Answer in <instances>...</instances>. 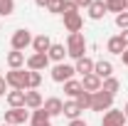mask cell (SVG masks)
<instances>
[{
	"instance_id": "cell-1",
	"label": "cell",
	"mask_w": 128,
	"mask_h": 126,
	"mask_svg": "<svg viewBox=\"0 0 128 126\" xmlns=\"http://www.w3.org/2000/svg\"><path fill=\"white\" fill-rule=\"evenodd\" d=\"M66 54L76 62L81 57H86V37L81 35V32H72L69 37H66Z\"/></svg>"
},
{
	"instance_id": "cell-2",
	"label": "cell",
	"mask_w": 128,
	"mask_h": 126,
	"mask_svg": "<svg viewBox=\"0 0 128 126\" xmlns=\"http://www.w3.org/2000/svg\"><path fill=\"white\" fill-rule=\"evenodd\" d=\"M52 82H57V84H64V82H69V79H74L76 74V69H74V64H66V62H59L52 67Z\"/></svg>"
},
{
	"instance_id": "cell-3",
	"label": "cell",
	"mask_w": 128,
	"mask_h": 126,
	"mask_svg": "<svg viewBox=\"0 0 128 126\" xmlns=\"http://www.w3.org/2000/svg\"><path fill=\"white\" fill-rule=\"evenodd\" d=\"M5 82L10 89H20V92H27V72L25 69H10L5 74Z\"/></svg>"
},
{
	"instance_id": "cell-4",
	"label": "cell",
	"mask_w": 128,
	"mask_h": 126,
	"mask_svg": "<svg viewBox=\"0 0 128 126\" xmlns=\"http://www.w3.org/2000/svg\"><path fill=\"white\" fill-rule=\"evenodd\" d=\"M10 45H12V49H17V52H25V49L32 45V32L25 30V27L15 30V32H12V37H10Z\"/></svg>"
},
{
	"instance_id": "cell-5",
	"label": "cell",
	"mask_w": 128,
	"mask_h": 126,
	"mask_svg": "<svg viewBox=\"0 0 128 126\" xmlns=\"http://www.w3.org/2000/svg\"><path fill=\"white\" fill-rule=\"evenodd\" d=\"M113 109V96L106 94V92H94L91 94V111H106Z\"/></svg>"
},
{
	"instance_id": "cell-6",
	"label": "cell",
	"mask_w": 128,
	"mask_h": 126,
	"mask_svg": "<svg viewBox=\"0 0 128 126\" xmlns=\"http://www.w3.org/2000/svg\"><path fill=\"white\" fill-rule=\"evenodd\" d=\"M25 121H30V111L25 109V106H17V109H8L5 111V124L17 126V124H25Z\"/></svg>"
},
{
	"instance_id": "cell-7",
	"label": "cell",
	"mask_w": 128,
	"mask_h": 126,
	"mask_svg": "<svg viewBox=\"0 0 128 126\" xmlns=\"http://www.w3.org/2000/svg\"><path fill=\"white\" fill-rule=\"evenodd\" d=\"M25 64H27L30 72H42V69H47V67H49V57H47V54H42V52H32Z\"/></svg>"
},
{
	"instance_id": "cell-8",
	"label": "cell",
	"mask_w": 128,
	"mask_h": 126,
	"mask_svg": "<svg viewBox=\"0 0 128 126\" xmlns=\"http://www.w3.org/2000/svg\"><path fill=\"white\" fill-rule=\"evenodd\" d=\"M126 114H123V109H108L106 114H104V121H101V126H126Z\"/></svg>"
},
{
	"instance_id": "cell-9",
	"label": "cell",
	"mask_w": 128,
	"mask_h": 126,
	"mask_svg": "<svg viewBox=\"0 0 128 126\" xmlns=\"http://www.w3.org/2000/svg\"><path fill=\"white\" fill-rule=\"evenodd\" d=\"M42 109L49 114V119H54V116H62V111H64V101L59 99V96H49V99H44Z\"/></svg>"
},
{
	"instance_id": "cell-10",
	"label": "cell",
	"mask_w": 128,
	"mask_h": 126,
	"mask_svg": "<svg viewBox=\"0 0 128 126\" xmlns=\"http://www.w3.org/2000/svg\"><path fill=\"white\" fill-rule=\"evenodd\" d=\"M81 27H84V17H81V13H72V15H64V30L69 32H81Z\"/></svg>"
},
{
	"instance_id": "cell-11",
	"label": "cell",
	"mask_w": 128,
	"mask_h": 126,
	"mask_svg": "<svg viewBox=\"0 0 128 126\" xmlns=\"http://www.w3.org/2000/svg\"><path fill=\"white\" fill-rule=\"evenodd\" d=\"M42 104H44V99H42V94L37 89H27L25 92V109L34 111V109H42Z\"/></svg>"
},
{
	"instance_id": "cell-12",
	"label": "cell",
	"mask_w": 128,
	"mask_h": 126,
	"mask_svg": "<svg viewBox=\"0 0 128 126\" xmlns=\"http://www.w3.org/2000/svg\"><path fill=\"white\" fill-rule=\"evenodd\" d=\"M94 74L101 79V82L108 79V77H113V64L108 62V59H98V62L94 64Z\"/></svg>"
},
{
	"instance_id": "cell-13",
	"label": "cell",
	"mask_w": 128,
	"mask_h": 126,
	"mask_svg": "<svg viewBox=\"0 0 128 126\" xmlns=\"http://www.w3.org/2000/svg\"><path fill=\"white\" fill-rule=\"evenodd\" d=\"M49 47H52V40H49L47 32H42V35L32 37V49H34V52H42V54H47Z\"/></svg>"
},
{
	"instance_id": "cell-14",
	"label": "cell",
	"mask_w": 128,
	"mask_h": 126,
	"mask_svg": "<svg viewBox=\"0 0 128 126\" xmlns=\"http://www.w3.org/2000/svg\"><path fill=\"white\" fill-rule=\"evenodd\" d=\"M101 79L96 77V74H86V77H81V89L84 92H89V94H94V92H101Z\"/></svg>"
},
{
	"instance_id": "cell-15",
	"label": "cell",
	"mask_w": 128,
	"mask_h": 126,
	"mask_svg": "<svg viewBox=\"0 0 128 126\" xmlns=\"http://www.w3.org/2000/svg\"><path fill=\"white\" fill-rule=\"evenodd\" d=\"M47 57H49V62H54V64L64 62V57H66V47H64L62 42H52V47H49Z\"/></svg>"
},
{
	"instance_id": "cell-16",
	"label": "cell",
	"mask_w": 128,
	"mask_h": 126,
	"mask_svg": "<svg viewBox=\"0 0 128 126\" xmlns=\"http://www.w3.org/2000/svg\"><path fill=\"white\" fill-rule=\"evenodd\" d=\"M106 13H108V10H106V3H104V0H94V3L89 5V17H91V20H104Z\"/></svg>"
},
{
	"instance_id": "cell-17",
	"label": "cell",
	"mask_w": 128,
	"mask_h": 126,
	"mask_svg": "<svg viewBox=\"0 0 128 126\" xmlns=\"http://www.w3.org/2000/svg\"><path fill=\"white\" fill-rule=\"evenodd\" d=\"M81 106L79 104H76V101H74V99H72V101H64V116H66V119H69V121H74V119H81Z\"/></svg>"
},
{
	"instance_id": "cell-18",
	"label": "cell",
	"mask_w": 128,
	"mask_h": 126,
	"mask_svg": "<svg viewBox=\"0 0 128 126\" xmlns=\"http://www.w3.org/2000/svg\"><path fill=\"white\" fill-rule=\"evenodd\" d=\"M94 59H89V57H81V59H76V64H74V69H76V74H81V77H86V74H94Z\"/></svg>"
},
{
	"instance_id": "cell-19",
	"label": "cell",
	"mask_w": 128,
	"mask_h": 126,
	"mask_svg": "<svg viewBox=\"0 0 128 126\" xmlns=\"http://www.w3.org/2000/svg\"><path fill=\"white\" fill-rule=\"evenodd\" d=\"M106 49L111 52V54H123L126 52V45H123V40H121V35H113V37H108V42H106Z\"/></svg>"
},
{
	"instance_id": "cell-20",
	"label": "cell",
	"mask_w": 128,
	"mask_h": 126,
	"mask_svg": "<svg viewBox=\"0 0 128 126\" xmlns=\"http://www.w3.org/2000/svg\"><path fill=\"white\" fill-rule=\"evenodd\" d=\"M8 104H10V109H17V106H25V92H20V89H10L8 94Z\"/></svg>"
},
{
	"instance_id": "cell-21",
	"label": "cell",
	"mask_w": 128,
	"mask_h": 126,
	"mask_svg": "<svg viewBox=\"0 0 128 126\" xmlns=\"http://www.w3.org/2000/svg\"><path fill=\"white\" fill-rule=\"evenodd\" d=\"M25 62H27V59H25V52H17V49L8 52V67H10V69H22Z\"/></svg>"
},
{
	"instance_id": "cell-22",
	"label": "cell",
	"mask_w": 128,
	"mask_h": 126,
	"mask_svg": "<svg viewBox=\"0 0 128 126\" xmlns=\"http://www.w3.org/2000/svg\"><path fill=\"white\" fill-rule=\"evenodd\" d=\"M64 94L72 96V99H76L81 94V79H69V82H64Z\"/></svg>"
},
{
	"instance_id": "cell-23",
	"label": "cell",
	"mask_w": 128,
	"mask_h": 126,
	"mask_svg": "<svg viewBox=\"0 0 128 126\" xmlns=\"http://www.w3.org/2000/svg\"><path fill=\"white\" fill-rule=\"evenodd\" d=\"M118 89H121V82H118L116 77L104 79V84H101V92H106V94H111V96H116V94H118Z\"/></svg>"
},
{
	"instance_id": "cell-24",
	"label": "cell",
	"mask_w": 128,
	"mask_h": 126,
	"mask_svg": "<svg viewBox=\"0 0 128 126\" xmlns=\"http://www.w3.org/2000/svg\"><path fill=\"white\" fill-rule=\"evenodd\" d=\"M47 121H52V119H49V114L44 109H34L30 114V124L32 126H42V124H47Z\"/></svg>"
},
{
	"instance_id": "cell-25",
	"label": "cell",
	"mask_w": 128,
	"mask_h": 126,
	"mask_svg": "<svg viewBox=\"0 0 128 126\" xmlns=\"http://www.w3.org/2000/svg\"><path fill=\"white\" fill-rule=\"evenodd\" d=\"M104 3H106V10L108 13H116V15L118 13H126V3L123 0H104Z\"/></svg>"
},
{
	"instance_id": "cell-26",
	"label": "cell",
	"mask_w": 128,
	"mask_h": 126,
	"mask_svg": "<svg viewBox=\"0 0 128 126\" xmlns=\"http://www.w3.org/2000/svg\"><path fill=\"white\" fill-rule=\"evenodd\" d=\"M42 84V74L40 72H27V89H40Z\"/></svg>"
},
{
	"instance_id": "cell-27",
	"label": "cell",
	"mask_w": 128,
	"mask_h": 126,
	"mask_svg": "<svg viewBox=\"0 0 128 126\" xmlns=\"http://www.w3.org/2000/svg\"><path fill=\"white\" fill-rule=\"evenodd\" d=\"M15 13V0H0V17H8Z\"/></svg>"
},
{
	"instance_id": "cell-28",
	"label": "cell",
	"mask_w": 128,
	"mask_h": 126,
	"mask_svg": "<svg viewBox=\"0 0 128 126\" xmlns=\"http://www.w3.org/2000/svg\"><path fill=\"white\" fill-rule=\"evenodd\" d=\"M74 101H76V104H79L81 109H91V94H89V92H84V89H81V94L76 96V99H74Z\"/></svg>"
},
{
	"instance_id": "cell-29",
	"label": "cell",
	"mask_w": 128,
	"mask_h": 126,
	"mask_svg": "<svg viewBox=\"0 0 128 126\" xmlns=\"http://www.w3.org/2000/svg\"><path fill=\"white\" fill-rule=\"evenodd\" d=\"M47 10L52 13V15H62L64 13V0H49Z\"/></svg>"
},
{
	"instance_id": "cell-30",
	"label": "cell",
	"mask_w": 128,
	"mask_h": 126,
	"mask_svg": "<svg viewBox=\"0 0 128 126\" xmlns=\"http://www.w3.org/2000/svg\"><path fill=\"white\" fill-rule=\"evenodd\" d=\"M72 13H79V5L72 3V0H64V13L62 15H72Z\"/></svg>"
},
{
	"instance_id": "cell-31",
	"label": "cell",
	"mask_w": 128,
	"mask_h": 126,
	"mask_svg": "<svg viewBox=\"0 0 128 126\" xmlns=\"http://www.w3.org/2000/svg\"><path fill=\"white\" fill-rule=\"evenodd\" d=\"M116 25H118L121 30H128V13H118V15H116Z\"/></svg>"
},
{
	"instance_id": "cell-32",
	"label": "cell",
	"mask_w": 128,
	"mask_h": 126,
	"mask_svg": "<svg viewBox=\"0 0 128 126\" xmlns=\"http://www.w3.org/2000/svg\"><path fill=\"white\" fill-rule=\"evenodd\" d=\"M5 92H8V82L5 77H0V96H5Z\"/></svg>"
},
{
	"instance_id": "cell-33",
	"label": "cell",
	"mask_w": 128,
	"mask_h": 126,
	"mask_svg": "<svg viewBox=\"0 0 128 126\" xmlns=\"http://www.w3.org/2000/svg\"><path fill=\"white\" fill-rule=\"evenodd\" d=\"M69 126H89L84 119H74V121H69Z\"/></svg>"
},
{
	"instance_id": "cell-34",
	"label": "cell",
	"mask_w": 128,
	"mask_h": 126,
	"mask_svg": "<svg viewBox=\"0 0 128 126\" xmlns=\"http://www.w3.org/2000/svg\"><path fill=\"white\" fill-rule=\"evenodd\" d=\"M34 5H37V8H47L49 0H34Z\"/></svg>"
},
{
	"instance_id": "cell-35",
	"label": "cell",
	"mask_w": 128,
	"mask_h": 126,
	"mask_svg": "<svg viewBox=\"0 0 128 126\" xmlns=\"http://www.w3.org/2000/svg\"><path fill=\"white\" fill-rule=\"evenodd\" d=\"M91 3H94V0H79V8H86V10H89Z\"/></svg>"
},
{
	"instance_id": "cell-36",
	"label": "cell",
	"mask_w": 128,
	"mask_h": 126,
	"mask_svg": "<svg viewBox=\"0 0 128 126\" xmlns=\"http://www.w3.org/2000/svg\"><path fill=\"white\" fill-rule=\"evenodd\" d=\"M121 40H123V45L128 47V30H123V32H121Z\"/></svg>"
},
{
	"instance_id": "cell-37",
	"label": "cell",
	"mask_w": 128,
	"mask_h": 126,
	"mask_svg": "<svg viewBox=\"0 0 128 126\" xmlns=\"http://www.w3.org/2000/svg\"><path fill=\"white\" fill-rule=\"evenodd\" d=\"M121 59H123V64H126V67H128V47H126V52L121 54Z\"/></svg>"
},
{
	"instance_id": "cell-38",
	"label": "cell",
	"mask_w": 128,
	"mask_h": 126,
	"mask_svg": "<svg viewBox=\"0 0 128 126\" xmlns=\"http://www.w3.org/2000/svg\"><path fill=\"white\" fill-rule=\"evenodd\" d=\"M123 114H126V119H128V101H126V106H123Z\"/></svg>"
},
{
	"instance_id": "cell-39",
	"label": "cell",
	"mask_w": 128,
	"mask_h": 126,
	"mask_svg": "<svg viewBox=\"0 0 128 126\" xmlns=\"http://www.w3.org/2000/svg\"><path fill=\"white\" fill-rule=\"evenodd\" d=\"M123 3H126V13H128V0H123Z\"/></svg>"
},
{
	"instance_id": "cell-40",
	"label": "cell",
	"mask_w": 128,
	"mask_h": 126,
	"mask_svg": "<svg viewBox=\"0 0 128 126\" xmlns=\"http://www.w3.org/2000/svg\"><path fill=\"white\" fill-rule=\"evenodd\" d=\"M42 126H52V121H47V124H42Z\"/></svg>"
},
{
	"instance_id": "cell-41",
	"label": "cell",
	"mask_w": 128,
	"mask_h": 126,
	"mask_svg": "<svg viewBox=\"0 0 128 126\" xmlns=\"http://www.w3.org/2000/svg\"><path fill=\"white\" fill-rule=\"evenodd\" d=\"M0 126H10V124H5V121H2V124H0Z\"/></svg>"
},
{
	"instance_id": "cell-42",
	"label": "cell",
	"mask_w": 128,
	"mask_h": 126,
	"mask_svg": "<svg viewBox=\"0 0 128 126\" xmlns=\"http://www.w3.org/2000/svg\"><path fill=\"white\" fill-rule=\"evenodd\" d=\"M72 3H76V5H79V0H72Z\"/></svg>"
}]
</instances>
